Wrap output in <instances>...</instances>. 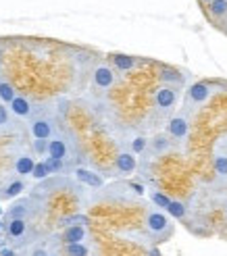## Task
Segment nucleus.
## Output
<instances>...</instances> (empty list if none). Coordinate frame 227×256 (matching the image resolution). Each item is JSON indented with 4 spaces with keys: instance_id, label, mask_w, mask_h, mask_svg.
<instances>
[{
    "instance_id": "obj_1",
    "label": "nucleus",
    "mask_w": 227,
    "mask_h": 256,
    "mask_svg": "<svg viewBox=\"0 0 227 256\" xmlns=\"http://www.w3.org/2000/svg\"><path fill=\"white\" fill-rule=\"evenodd\" d=\"M144 227H146V234L150 236V240L156 242V244H165L175 234V225L171 223V216L156 206L148 208V212L144 216Z\"/></svg>"
},
{
    "instance_id": "obj_2",
    "label": "nucleus",
    "mask_w": 227,
    "mask_h": 256,
    "mask_svg": "<svg viewBox=\"0 0 227 256\" xmlns=\"http://www.w3.org/2000/svg\"><path fill=\"white\" fill-rule=\"evenodd\" d=\"M182 98V88H173V86H158L154 90L152 96V108L158 114V119H169L175 112Z\"/></svg>"
},
{
    "instance_id": "obj_3",
    "label": "nucleus",
    "mask_w": 227,
    "mask_h": 256,
    "mask_svg": "<svg viewBox=\"0 0 227 256\" xmlns=\"http://www.w3.org/2000/svg\"><path fill=\"white\" fill-rule=\"evenodd\" d=\"M217 92V84L215 82H194L192 86H188L186 96H184V108H188L190 112L198 110L200 106H204L206 102L215 96Z\"/></svg>"
},
{
    "instance_id": "obj_4",
    "label": "nucleus",
    "mask_w": 227,
    "mask_h": 256,
    "mask_svg": "<svg viewBox=\"0 0 227 256\" xmlns=\"http://www.w3.org/2000/svg\"><path fill=\"white\" fill-rule=\"evenodd\" d=\"M73 152H75L73 136L67 132H60V130L50 138L46 144V156H50V158H58V160L67 162L69 158H73Z\"/></svg>"
},
{
    "instance_id": "obj_5",
    "label": "nucleus",
    "mask_w": 227,
    "mask_h": 256,
    "mask_svg": "<svg viewBox=\"0 0 227 256\" xmlns=\"http://www.w3.org/2000/svg\"><path fill=\"white\" fill-rule=\"evenodd\" d=\"M28 130H30L32 140H50L58 132V123L52 114L36 110L34 117L28 121Z\"/></svg>"
},
{
    "instance_id": "obj_6",
    "label": "nucleus",
    "mask_w": 227,
    "mask_h": 256,
    "mask_svg": "<svg viewBox=\"0 0 227 256\" xmlns=\"http://www.w3.org/2000/svg\"><path fill=\"white\" fill-rule=\"evenodd\" d=\"M190 110L188 108H182V110H178V112H173L171 117L167 119V136H169V140L175 144H184L186 140H188V136H190Z\"/></svg>"
},
{
    "instance_id": "obj_7",
    "label": "nucleus",
    "mask_w": 227,
    "mask_h": 256,
    "mask_svg": "<svg viewBox=\"0 0 227 256\" xmlns=\"http://www.w3.org/2000/svg\"><path fill=\"white\" fill-rule=\"evenodd\" d=\"M4 234H6V240H8L10 248H25V246L32 244L30 221H25V219L4 221Z\"/></svg>"
},
{
    "instance_id": "obj_8",
    "label": "nucleus",
    "mask_w": 227,
    "mask_h": 256,
    "mask_svg": "<svg viewBox=\"0 0 227 256\" xmlns=\"http://www.w3.org/2000/svg\"><path fill=\"white\" fill-rule=\"evenodd\" d=\"M36 196H30V198H19L10 204L4 212V221H10V219H25L30 221L38 214V206H36Z\"/></svg>"
},
{
    "instance_id": "obj_9",
    "label": "nucleus",
    "mask_w": 227,
    "mask_h": 256,
    "mask_svg": "<svg viewBox=\"0 0 227 256\" xmlns=\"http://www.w3.org/2000/svg\"><path fill=\"white\" fill-rule=\"evenodd\" d=\"M115 84H117V71L112 69L110 65H106V62H100V65L94 67V71H92V86L96 90H102V92H106V90H110Z\"/></svg>"
},
{
    "instance_id": "obj_10",
    "label": "nucleus",
    "mask_w": 227,
    "mask_h": 256,
    "mask_svg": "<svg viewBox=\"0 0 227 256\" xmlns=\"http://www.w3.org/2000/svg\"><path fill=\"white\" fill-rule=\"evenodd\" d=\"M6 106H8L12 117L21 119V121H30L34 117V112H36V104H34V102L28 96H23V94H17Z\"/></svg>"
},
{
    "instance_id": "obj_11",
    "label": "nucleus",
    "mask_w": 227,
    "mask_h": 256,
    "mask_svg": "<svg viewBox=\"0 0 227 256\" xmlns=\"http://www.w3.org/2000/svg\"><path fill=\"white\" fill-rule=\"evenodd\" d=\"M88 238H90L88 225H71L62 229V234L58 236V242L60 244H80V242H86Z\"/></svg>"
},
{
    "instance_id": "obj_12",
    "label": "nucleus",
    "mask_w": 227,
    "mask_h": 256,
    "mask_svg": "<svg viewBox=\"0 0 227 256\" xmlns=\"http://www.w3.org/2000/svg\"><path fill=\"white\" fill-rule=\"evenodd\" d=\"M136 169H138V160H136V156L132 154L130 150H121L119 154L115 156V173H117V175L128 177V175H132Z\"/></svg>"
},
{
    "instance_id": "obj_13",
    "label": "nucleus",
    "mask_w": 227,
    "mask_h": 256,
    "mask_svg": "<svg viewBox=\"0 0 227 256\" xmlns=\"http://www.w3.org/2000/svg\"><path fill=\"white\" fill-rule=\"evenodd\" d=\"M73 173H75V177H78V182H82L84 186L92 188V190H100L104 186V177L100 173H96V171H90L86 167H75Z\"/></svg>"
},
{
    "instance_id": "obj_14",
    "label": "nucleus",
    "mask_w": 227,
    "mask_h": 256,
    "mask_svg": "<svg viewBox=\"0 0 227 256\" xmlns=\"http://www.w3.org/2000/svg\"><path fill=\"white\" fill-rule=\"evenodd\" d=\"M173 148V142L169 140L167 134H156L148 140V148L146 152H150L152 156H162V154H167V152Z\"/></svg>"
},
{
    "instance_id": "obj_15",
    "label": "nucleus",
    "mask_w": 227,
    "mask_h": 256,
    "mask_svg": "<svg viewBox=\"0 0 227 256\" xmlns=\"http://www.w3.org/2000/svg\"><path fill=\"white\" fill-rule=\"evenodd\" d=\"M34 164H36L34 156L28 154V152H21V154L12 158V171H15L17 177H28L34 171Z\"/></svg>"
},
{
    "instance_id": "obj_16",
    "label": "nucleus",
    "mask_w": 227,
    "mask_h": 256,
    "mask_svg": "<svg viewBox=\"0 0 227 256\" xmlns=\"http://www.w3.org/2000/svg\"><path fill=\"white\" fill-rule=\"evenodd\" d=\"M138 65H140V60L132 54H110V67L119 73H130Z\"/></svg>"
},
{
    "instance_id": "obj_17",
    "label": "nucleus",
    "mask_w": 227,
    "mask_h": 256,
    "mask_svg": "<svg viewBox=\"0 0 227 256\" xmlns=\"http://www.w3.org/2000/svg\"><path fill=\"white\" fill-rule=\"evenodd\" d=\"M25 190H28V184L23 182V177H17V179H12V182H8L2 190H0V200L17 198L19 194H23Z\"/></svg>"
},
{
    "instance_id": "obj_18",
    "label": "nucleus",
    "mask_w": 227,
    "mask_h": 256,
    "mask_svg": "<svg viewBox=\"0 0 227 256\" xmlns=\"http://www.w3.org/2000/svg\"><path fill=\"white\" fill-rule=\"evenodd\" d=\"M212 169H215L219 184L227 186V152H221V150L215 152V156H212Z\"/></svg>"
},
{
    "instance_id": "obj_19",
    "label": "nucleus",
    "mask_w": 227,
    "mask_h": 256,
    "mask_svg": "<svg viewBox=\"0 0 227 256\" xmlns=\"http://www.w3.org/2000/svg\"><path fill=\"white\" fill-rule=\"evenodd\" d=\"M15 130H17V121H15V117L10 114L8 106L0 102V136L12 134Z\"/></svg>"
},
{
    "instance_id": "obj_20",
    "label": "nucleus",
    "mask_w": 227,
    "mask_h": 256,
    "mask_svg": "<svg viewBox=\"0 0 227 256\" xmlns=\"http://www.w3.org/2000/svg\"><path fill=\"white\" fill-rule=\"evenodd\" d=\"M160 82L162 86H173V88H182L184 86V73H180L173 67H162L160 69Z\"/></svg>"
},
{
    "instance_id": "obj_21",
    "label": "nucleus",
    "mask_w": 227,
    "mask_h": 256,
    "mask_svg": "<svg viewBox=\"0 0 227 256\" xmlns=\"http://www.w3.org/2000/svg\"><path fill=\"white\" fill-rule=\"evenodd\" d=\"M165 212H167L169 216H173L175 221H186V216H188V206H186L182 200H173V198H171V202H169V206L165 208Z\"/></svg>"
},
{
    "instance_id": "obj_22",
    "label": "nucleus",
    "mask_w": 227,
    "mask_h": 256,
    "mask_svg": "<svg viewBox=\"0 0 227 256\" xmlns=\"http://www.w3.org/2000/svg\"><path fill=\"white\" fill-rule=\"evenodd\" d=\"M17 96V90H15V86H12L4 75H0V102L2 104H8V102Z\"/></svg>"
},
{
    "instance_id": "obj_23",
    "label": "nucleus",
    "mask_w": 227,
    "mask_h": 256,
    "mask_svg": "<svg viewBox=\"0 0 227 256\" xmlns=\"http://www.w3.org/2000/svg\"><path fill=\"white\" fill-rule=\"evenodd\" d=\"M62 252H65V256H90V246L86 242H80V244H62Z\"/></svg>"
},
{
    "instance_id": "obj_24",
    "label": "nucleus",
    "mask_w": 227,
    "mask_h": 256,
    "mask_svg": "<svg viewBox=\"0 0 227 256\" xmlns=\"http://www.w3.org/2000/svg\"><path fill=\"white\" fill-rule=\"evenodd\" d=\"M208 12L215 21H221L227 17V0H212L208 4Z\"/></svg>"
},
{
    "instance_id": "obj_25",
    "label": "nucleus",
    "mask_w": 227,
    "mask_h": 256,
    "mask_svg": "<svg viewBox=\"0 0 227 256\" xmlns=\"http://www.w3.org/2000/svg\"><path fill=\"white\" fill-rule=\"evenodd\" d=\"M146 148H148V138H144V136H134V138L130 140V152H132L134 156L146 154Z\"/></svg>"
},
{
    "instance_id": "obj_26",
    "label": "nucleus",
    "mask_w": 227,
    "mask_h": 256,
    "mask_svg": "<svg viewBox=\"0 0 227 256\" xmlns=\"http://www.w3.org/2000/svg\"><path fill=\"white\" fill-rule=\"evenodd\" d=\"M44 164L48 167V173L50 175H62L67 169H69V164L65 162V160H58V158H50V156H46L44 158Z\"/></svg>"
},
{
    "instance_id": "obj_27",
    "label": "nucleus",
    "mask_w": 227,
    "mask_h": 256,
    "mask_svg": "<svg viewBox=\"0 0 227 256\" xmlns=\"http://www.w3.org/2000/svg\"><path fill=\"white\" fill-rule=\"evenodd\" d=\"M150 200H152V204L160 210H165L169 206V202H171V198L167 194H162V192H158V190H150Z\"/></svg>"
},
{
    "instance_id": "obj_28",
    "label": "nucleus",
    "mask_w": 227,
    "mask_h": 256,
    "mask_svg": "<svg viewBox=\"0 0 227 256\" xmlns=\"http://www.w3.org/2000/svg\"><path fill=\"white\" fill-rule=\"evenodd\" d=\"M90 219H88L86 214H69L65 219H60V225L62 227H71V225H88Z\"/></svg>"
},
{
    "instance_id": "obj_29",
    "label": "nucleus",
    "mask_w": 227,
    "mask_h": 256,
    "mask_svg": "<svg viewBox=\"0 0 227 256\" xmlns=\"http://www.w3.org/2000/svg\"><path fill=\"white\" fill-rule=\"evenodd\" d=\"M32 177H34V179H38V182H44V179H48V177H50V173H48V167L44 164V160H38V162L34 164Z\"/></svg>"
},
{
    "instance_id": "obj_30",
    "label": "nucleus",
    "mask_w": 227,
    "mask_h": 256,
    "mask_svg": "<svg viewBox=\"0 0 227 256\" xmlns=\"http://www.w3.org/2000/svg\"><path fill=\"white\" fill-rule=\"evenodd\" d=\"M46 144L48 140H32V150L36 156H46Z\"/></svg>"
},
{
    "instance_id": "obj_31",
    "label": "nucleus",
    "mask_w": 227,
    "mask_h": 256,
    "mask_svg": "<svg viewBox=\"0 0 227 256\" xmlns=\"http://www.w3.org/2000/svg\"><path fill=\"white\" fill-rule=\"evenodd\" d=\"M0 256H17L15 248H10V246H2L0 248Z\"/></svg>"
},
{
    "instance_id": "obj_32",
    "label": "nucleus",
    "mask_w": 227,
    "mask_h": 256,
    "mask_svg": "<svg viewBox=\"0 0 227 256\" xmlns=\"http://www.w3.org/2000/svg\"><path fill=\"white\" fill-rule=\"evenodd\" d=\"M148 256H160V252L154 248V250H150V254H148Z\"/></svg>"
},
{
    "instance_id": "obj_33",
    "label": "nucleus",
    "mask_w": 227,
    "mask_h": 256,
    "mask_svg": "<svg viewBox=\"0 0 227 256\" xmlns=\"http://www.w3.org/2000/svg\"><path fill=\"white\" fill-rule=\"evenodd\" d=\"M219 146H225V148H227V136L221 138V144H219Z\"/></svg>"
},
{
    "instance_id": "obj_34",
    "label": "nucleus",
    "mask_w": 227,
    "mask_h": 256,
    "mask_svg": "<svg viewBox=\"0 0 227 256\" xmlns=\"http://www.w3.org/2000/svg\"><path fill=\"white\" fill-rule=\"evenodd\" d=\"M2 229H4V221H2V216H0V234H2Z\"/></svg>"
},
{
    "instance_id": "obj_35",
    "label": "nucleus",
    "mask_w": 227,
    "mask_h": 256,
    "mask_svg": "<svg viewBox=\"0 0 227 256\" xmlns=\"http://www.w3.org/2000/svg\"><path fill=\"white\" fill-rule=\"evenodd\" d=\"M200 2H202V4H210V2H212V0H200Z\"/></svg>"
},
{
    "instance_id": "obj_36",
    "label": "nucleus",
    "mask_w": 227,
    "mask_h": 256,
    "mask_svg": "<svg viewBox=\"0 0 227 256\" xmlns=\"http://www.w3.org/2000/svg\"><path fill=\"white\" fill-rule=\"evenodd\" d=\"M223 212H225V221H227V204H225V208H223Z\"/></svg>"
},
{
    "instance_id": "obj_37",
    "label": "nucleus",
    "mask_w": 227,
    "mask_h": 256,
    "mask_svg": "<svg viewBox=\"0 0 227 256\" xmlns=\"http://www.w3.org/2000/svg\"><path fill=\"white\" fill-rule=\"evenodd\" d=\"M48 256H58V254H54V252H50V254H48Z\"/></svg>"
},
{
    "instance_id": "obj_38",
    "label": "nucleus",
    "mask_w": 227,
    "mask_h": 256,
    "mask_svg": "<svg viewBox=\"0 0 227 256\" xmlns=\"http://www.w3.org/2000/svg\"><path fill=\"white\" fill-rule=\"evenodd\" d=\"M0 69H2V58H0Z\"/></svg>"
},
{
    "instance_id": "obj_39",
    "label": "nucleus",
    "mask_w": 227,
    "mask_h": 256,
    "mask_svg": "<svg viewBox=\"0 0 227 256\" xmlns=\"http://www.w3.org/2000/svg\"><path fill=\"white\" fill-rule=\"evenodd\" d=\"M0 216H2V210H0Z\"/></svg>"
}]
</instances>
